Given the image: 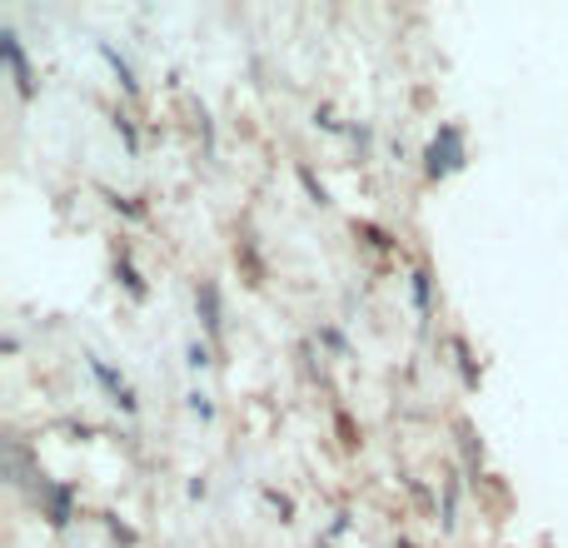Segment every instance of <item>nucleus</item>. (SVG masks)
Masks as SVG:
<instances>
[{
  "label": "nucleus",
  "instance_id": "nucleus-7",
  "mask_svg": "<svg viewBox=\"0 0 568 548\" xmlns=\"http://www.w3.org/2000/svg\"><path fill=\"white\" fill-rule=\"evenodd\" d=\"M409 294H414L419 314H428V304H434V275L424 265H414V275H409Z\"/></svg>",
  "mask_w": 568,
  "mask_h": 548
},
{
  "label": "nucleus",
  "instance_id": "nucleus-2",
  "mask_svg": "<svg viewBox=\"0 0 568 548\" xmlns=\"http://www.w3.org/2000/svg\"><path fill=\"white\" fill-rule=\"evenodd\" d=\"M0 55H6L10 75H16V90H20V100H35V70H30V60H25V45H20L16 25H0Z\"/></svg>",
  "mask_w": 568,
  "mask_h": 548
},
{
  "label": "nucleus",
  "instance_id": "nucleus-10",
  "mask_svg": "<svg viewBox=\"0 0 568 548\" xmlns=\"http://www.w3.org/2000/svg\"><path fill=\"white\" fill-rule=\"evenodd\" d=\"M299 179H304V185H309V195H314L319 205H329V189H324V179H314V169H309V165H299Z\"/></svg>",
  "mask_w": 568,
  "mask_h": 548
},
{
  "label": "nucleus",
  "instance_id": "nucleus-15",
  "mask_svg": "<svg viewBox=\"0 0 568 548\" xmlns=\"http://www.w3.org/2000/svg\"><path fill=\"white\" fill-rule=\"evenodd\" d=\"M399 548H414V544H404V538H399Z\"/></svg>",
  "mask_w": 568,
  "mask_h": 548
},
{
  "label": "nucleus",
  "instance_id": "nucleus-8",
  "mask_svg": "<svg viewBox=\"0 0 568 548\" xmlns=\"http://www.w3.org/2000/svg\"><path fill=\"white\" fill-rule=\"evenodd\" d=\"M115 279L130 289V299H145V294H149V285H145V279H140V269L130 265V255H125V249H120V255H115Z\"/></svg>",
  "mask_w": 568,
  "mask_h": 548
},
{
  "label": "nucleus",
  "instance_id": "nucleus-3",
  "mask_svg": "<svg viewBox=\"0 0 568 548\" xmlns=\"http://www.w3.org/2000/svg\"><path fill=\"white\" fill-rule=\"evenodd\" d=\"M85 364H90V374H95V384L110 394V404H120V409H125V414H135V409H140V399H135V389L125 384V374H115V369H110L100 354H85Z\"/></svg>",
  "mask_w": 568,
  "mask_h": 548
},
{
  "label": "nucleus",
  "instance_id": "nucleus-11",
  "mask_svg": "<svg viewBox=\"0 0 568 548\" xmlns=\"http://www.w3.org/2000/svg\"><path fill=\"white\" fill-rule=\"evenodd\" d=\"M115 130H120V139H125V149L135 155V149H140V135H135V125H130V115H115Z\"/></svg>",
  "mask_w": 568,
  "mask_h": 548
},
{
  "label": "nucleus",
  "instance_id": "nucleus-4",
  "mask_svg": "<svg viewBox=\"0 0 568 548\" xmlns=\"http://www.w3.org/2000/svg\"><path fill=\"white\" fill-rule=\"evenodd\" d=\"M195 309H199V324L209 329V339H219V329H225V314H219L215 279H199V285H195Z\"/></svg>",
  "mask_w": 568,
  "mask_h": 548
},
{
  "label": "nucleus",
  "instance_id": "nucleus-1",
  "mask_svg": "<svg viewBox=\"0 0 568 548\" xmlns=\"http://www.w3.org/2000/svg\"><path fill=\"white\" fill-rule=\"evenodd\" d=\"M464 165H468L464 125H458V120H444V125L434 130V139H428V149H424V175L444 179V175H458Z\"/></svg>",
  "mask_w": 568,
  "mask_h": 548
},
{
  "label": "nucleus",
  "instance_id": "nucleus-5",
  "mask_svg": "<svg viewBox=\"0 0 568 548\" xmlns=\"http://www.w3.org/2000/svg\"><path fill=\"white\" fill-rule=\"evenodd\" d=\"M40 494H45V514L55 528L70 524V508H75V488L70 484H40Z\"/></svg>",
  "mask_w": 568,
  "mask_h": 548
},
{
  "label": "nucleus",
  "instance_id": "nucleus-9",
  "mask_svg": "<svg viewBox=\"0 0 568 548\" xmlns=\"http://www.w3.org/2000/svg\"><path fill=\"white\" fill-rule=\"evenodd\" d=\"M314 125H319V130H329V135H349V125L334 115V105H319V110H314Z\"/></svg>",
  "mask_w": 568,
  "mask_h": 548
},
{
  "label": "nucleus",
  "instance_id": "nucleus-6",
  "mask_svg": "<svg viewBox=\"0 0 568 548\" xmlns=\"http://www.w3.org/2000/svg\"><path fill=\"white\" fill-rule=\"evenodd\" d=\"M100 55H105V65L115 70V80H120V90H125V95H135L140 90V80H135V70H130V60L120 55L115 45H110V40H100Z\"/></svg>",
  "mask_w": 568,
  "mask_h": 548
},
{
  "label": "nucleus",
  "instance_id": "nucleus-13",
  "mask_svg": "<svg viewBox=\"0 0 568 548\" xmlns=\"http://www.w3.org/2000/svg\"><path fill=\"white\" fill-rule=\"evenodd\" d=\"M185 354H189V369H205V364H215V359H209V349L199 344V339H195V344L185 349Z\"/></svg>",
  "mask_w": 568,
  "mask_h": 548
},
{
  "label": "nucleus",
  "instance_id": "nucleus-12",
  "mask_svg": "<svg viewBox=\"0 0 568 548\" xmlns=\"http://www.w3.org/2000/svg\"><path fill=\"white\" fill-rule=\"evenodd\" d=\"M189 414H199V418H215V404H209V394H189Z\"/></svg>",
  "mask_w": 568,
  "mask_h": 548
},
{
  "label": "nucleus",
  "instance_id": "nucleus-14",
  "mask_svg": "<svg viewBox=\"0 0 568 548\" xmlns=\"http://www.w3.org/2000/svg\"><path fill=\"white\" fill-rule=\"evenodd\" d=\"M319 339H324L329 349H339V354H344V334H339V329H319Z\"/></svg>",
  "mask_w": 568,
  "mask_h": 548
}]
</instances>
